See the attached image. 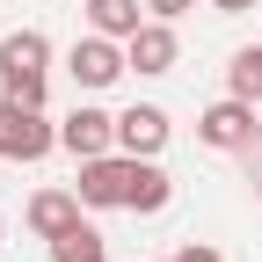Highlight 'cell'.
Listing matches in <instances>:
<instances>
[{"mask_svg": "<svg viewBox=\"0 0 262 262\" xmlns=\"http://www.w3.org/2000/svg\"><path fill=\"white\" fill-rule=\"evenodd\" d=\"M0 95L44 110V95H51V44H44V29H15V37H0Z\"/></svg>", "mask_w": 262, "mask_h": 262, "instance_id": "1", "label": "cell"}, {"mask_svg": "<svg viewBox=\"0 0 262 262\" xmlns=\"http://www.w3.org/2000/svg\"><path fill=\"white\" fill-rule=\"evenodd\" d=\"M131 175H139V153H95V160H80V204L88 211H124L131 204Z\"/></svg>", "mask_w": 262, "mask_h": 262, "instance_id": "2", "label": "cell"}, {"mask_svg": "<svg viewBox=\"0 0 262 262\" xmlns=\"http://www.w3.org/2000/svg\"><path fill=\"white\" fill-rule=\"evenodd\" d=\"M58 146V124L37 102H8L0 95V160H44Z\"/></svg>", "mask_w": 262, "mask_h": 262, "instance_id": "3", "label": "cell"}, {"mask_svg": "<svg viewBox=\"0 0 262 262\" xmlns=\"http://www.w3.org/2000/svg\"><path fill=\"white\" fill-rule=\"evenodd\" d=\"M66 73H73V88H80V95H102V88H117V80L131 73V58H124V44H117V37L88 29V37L66 51Z\"/></svg>", "mask_w": 262, "mask_h": 262, "instance_id": "4", "label": "cell"}, {"mask_svg": "<svg viewBox=\"0 0 262 262\" xmlns=\"http://www.w3.org/2000/svg\"><path fill=\"white\" fill-rule=\"evenodd\" d=\"M255 102H241V95H226V102H211L204 117H196V139H204L211 153H248L255 146Z\"/></svg>", "mask_w": 262, "mask_h": 262, "instance_id": "5", "label": "cell"}, {"mask_svg": "<svg viewBox=\"0 0 262 262\" xmlns=\"http://www.w3.org/2000/svg\"><path fill=\"white\" fill-rule=\"evenodd\" d=\"M58 146L73 153V160H95V153H117V117H110V110H95V102H80L73 117L58 124Z\"/></svg>", "mask_w": 262, "mask_h": 262, "instance_id": "6", "label": "cell"}, {"mask_svg": "<svg viewBox=\"0 0 262 262\" xmlns=\"http://www.w3.org/2000/svg\"><path fill=\"white\" fill-rule=\"evenodd\" d=\"M168 110H153V102H131L117 117V153H139V160H160V146H168Z\"/></svg>", "mask_w": 262, "mask_h": 262, "instance_id": "7", "label": "cell"}, {"mask_svg": "<svg viewBox=\"0 0 262 262\" xmlns=\"http://www.w3.org/2000/svg\"><path fill=\"white\" fill-rule=\"evenodd\" d=\"M22 219H29V233H37V241H58V233H73V226H80V189H37Z\"/></svg>", "mask_w": 262, "mask_h": 262, "instance_id": "8", "label": "cell"}, {"mask_svg": "<svg viewBox=\"0 0 262 262\" xmlns=\"http://www.w3.org/2000/svg\"><path fill=\"white\" fill-rule=\"evenodd\" d=\"M124 58H131V73H175V58H182V44H175V29L168 22H146L139 37H124Z\"/></svg>", "mask_w": 262, "mask_h": 262, "instance_id": "9", "label": "cell"}, {"mask_svg": "<svg viewBox=\"0 0 262 262\" xmlns=\"http://www.w3.org/2000/svg\"><path fill=\"white\" fill-rule=\"evenodd\" d=\"M168 196H175L168 168H160V160H139V175H131V204H124V211H139V219H153V211H168Z\"/></svg>", "mask_w": 262, "mask_h": 262, "instance_id": "10", "label": "cell"}, {"mask_svg": "<svg viewBox=\"0 0 262 262\" xmlns=\"http://www.w3.org/2000/svg\"><path fill=\"white\" fill-rule=\"evenodd\" d=\"M88 29H102V37H139L146 15H139V0H88Z\"/></svg>", "mask_w": 262, "mask_h": 262, "instance_id": "11", "label": "cell"}, {"mask_svg": "<svg viewBox=\"0 0 262 262\" xmlns=\"http://www.w3.org/2000/svg\"><path fill=\"white\" fill-rule=\"evenodd\" d=\"M226 95H241V102H262V44H241L226 58Z\"/></svg>", "mask_w": 262, "mask_h": 262, "instance_id": "12", "label": "cell"}, {"mask_svg": "<svg viewBox=\"0 0 262 262\" xmlns=\"http://www.w3.org/2000/svg\"><path fill=\"white\" fill-rule=\"evenodd\" d=\"M51 262H110V248H102V233L80 219L73 233H58V241H51Z\"/></svg>", "mask_w": 262, "mask_h": 262, "instance_id": "13", "label": "cell"}, {"mask_svg": "<svg viewBox=\"0 0 262 262\" xmlns=\"http://www.w3.org/2000/svg\"><path fill=\"white\" fill-rule=\"evenodd\" d=\"M146 8H153L160 22H175V15H189V8H196V0H146Z\"/></svg>", "mask_w": 262, "mask_h": 262, "instance_id": "14", "label": "cell"}, {"mask_svg": "<svg viewBox=\"0 0 262 262\" xmlns=\"http://www.w3.org/2000/svg\"><path fill=\"white\" fill-rule=\"evenodd\" d=\"M175 262H226V255H219V248H204V241H189V248H182Z\"/></svg>", "mask_w": 262, "mask_h": 262, "instance_id": "15", "label": "cell"}, {"mask_svg": "<svg viewBox=\"0 0 262 262\" xmlns=\"http://www.w3.org/2000/svg\"><path fill=\"white\" fill-rule=\"evenodd\" d=\"M204 8H219V15H248L255 0H204Z\"/></svg>", "mask_w": 262, "mask_h": 262, "instance_id": "16", "label": "cell"}, {"mask_svg": "<svg viewBox=\"0 0 262 262\" xmlns=\"http://www.w3.org/2000/svg\"><path fill=\"white\" fill-rule=\"evenodd\" d=\"M0 233H8V226H0Z\"/></svg>", "mask_w": 262, "mask_h": 262, "instance_id": "17", "label": "cell"}]
</instances>
